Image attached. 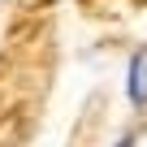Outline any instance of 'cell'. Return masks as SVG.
Instances as JSON below:
<instances>
[{"label":"cell","instance_id":"2","mask_svg":"<svg viewBox=\"0 0 147 147\" xmlns=\"http://www.w3.org/2000/svg\"><path fill=\"white\" fill-rule=\"evenodd\" d=\"M108 147H138V130H134V125H130V130H121Z\"/></svg>","mask_w":147,"mask_h":147},{"label":"cell","instance_id":"3","mask_svg":"<svg viewBox=\"0 0 147 147\" xmlns=\"http://www.w3.org/2000/svg\"><path fill=\"white\" fill-rule=\"evenodd\" d=\"M143 117H147V113H143Z\"/></svg>","mask_w":147,"mask_h":147},{"label":"cell","instance_id":"1","mask_svg":"<svg viewBox=\"0 0 147 147\" xmlns=\"http://www.w3.org/2000/svg\"><path fill=\"white\" fill-rule=\"evenodd\" d=\"M125 104L134 113H147V48L130 52L125 61Z\"/></svg>","mask_w":147,"mask_h":147}]
</instances>
